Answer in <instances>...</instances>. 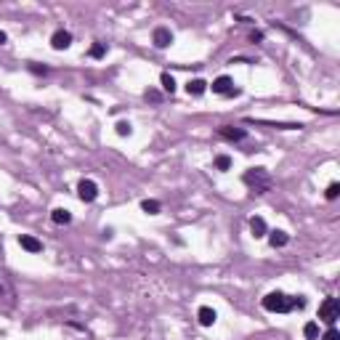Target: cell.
<instances>
[{"mask_svg": "<svg viewBox=\"0 0 340 340\" xmlns=\"http://www.w3.org/2000/svg\"><path fill=\"white\" fill-rule=\"evenodd\" d=\"M77 197L83 199L85 205L96 202V199H99V183H96V181H90V178H83V181L77 183Z\"/></svg>", "mask_w": 340, "mask_h": 340, "instance_id": "obj_6", "label": "cell"}, {"mask_svg": "<svg viewBox=\"0 0 340 340\" xmlns=\"http://www.w3.org/2000/svg\"><path fill=\"white\" fill-rule=\"evenodd\" d=\"M90 58H104V56H107V43H101V40H96V43H93L90 45Z\"/></svg>", "mask_w": 340, "mask_h": 340, "instance_id": "obj_17", "label": "cell"}, {"mask_svg": "<svg viewBox=\"0 0 340 340\" xmlns=\"http://www.w3.org/2000/svg\"><path fill=\"white\" fill-rule=\"evenodd\" d=\"M303 335H306L308 340H316V335H319V324H316V322H308L306 327H303Z\"/></svg>", "mask_w": 340, "mask_h": 340, "instance_id": "obj_20", "label": "cell"}, {"mask_svg": "<svg viewBox=\"0 0 340 340\" xmlns=\"http://www.w3.org/2000/svg\"><path fill=\"white\" fill-rule=\"evenodd\" d=\"M322 340H340V332H337V327H327V332L322 335Z\"/></svg>", "mask_w": 340, "mask_h": 340, "instance_id": "obj_24", "label": "cell"}, {"mask_svg": "<svg viewBox=\"0 0 340 340\" xmlns=\"http://www.w3.org/2000/svg\"><path fill=\"white\" fill-rule=\"evenodd\" d=\"M207 88L215 93V96H239V88H234V80L229 75L215 77L213 83H207Z\"/></svg>", "mask_w": 340, "mask_h": 340, "instance_id": "obj_4", "label": "cell"}, {"mask_svg": "<svg viewBox=\"0 0 340 340\" xmlns=\"http://www.w3.org/2000/svg\"><path fill=\"white\" fill-rule=\"evenodd\" d=\"M151 43H154V48H168V45L173 43L170 27H157L154 32H151Z\"/></svg>", "mask_w": 340, "mask_h": 340, "instance_id": "obj_8", "label": "cell"}, {"mask_svg": "<svg viewBox=\"0 0 340 340\" xmlns=\"http://www.w3.org/2000/svg\"><path fill=\"white\" fill-rule=\"evenodd\" d=\"M0 298H8V303H14V290H11L6 274H0Z\"/></svg>", "mask_w": 340, "mask_h": 340, "instance_id": "obj_16", "label": "cell"}, {"mask_svg": "<svg viewBox=\"0 0 340 340\" xmlns=\"http://www.w3.org/2000/svg\"><path fill=\"white\" fill-rule=\"evenodd\" d=\"M197 319H199V324H202V327H213L215 319H218V314H215V308H210V306H199Z\"/></svg>", "mask_w": 340, "mask_h": 340, "instance_id": "obj_10", "label": "cell"}, {"mask_svg": "<svg viewBox=\"0 0 340 340\" xmlns=\"http://www.w3.org/2000/svg\"><path fill=\"white\" fill-rule=\"evenodd\" d=\"M19 244H21L27 253H43V242L35 239V237H29V234H19Z\"/></svg>", "mask_w": 340, "mask_h": 340, "instance_id": "obj_11", "label": "cell"}, {"mask_svg": "<svg viewBox=\"0 0 340 340\" xmlns=\"http://www.w3.org/2000/svg\"><path fill=\"white\" fill-rule=\"evenodd\" d=\"M215 133H218V138H224L229 144H239V141L248 138V131H244V128H237V125H221Z\"/></svg>", "mask_w": 340, "mask_h": 340, "instance_id": "obj_5", "label": "cell"}, {"mask_svg": "<svg viewBox=\"0 0 340 340\" xmlns=\"http://www.w3.org/2000/svg\"><path fill=\"white\" fill-rule=\"evenodd\" d=\"M6 43H8V35H6L3 29H0V45H6Z\"/></svg>", "mask_w": 340, "mask_h": 340, "instance_id": "obj_27", "label": "cell"}, {"mask_svg": "<svg viewBox=\"0 0 340 340\" xmlns=\"http://www.w3.org/2000/svg\"><path fill=\"white\" fill-rule=\"evenodd\" d=\"M261 306L268 314H290V311L306 308V298L303 295H285V292L274 290V292H268V295H263Z\"/></svg>", "mask_w": 340, "mask_h": 340, "instance_id": "obj_1", "label": "cell"}, {"mask_svg": "<svg viewBox=\"0 0 340 340\" xmlns=\"http://www.w3.org/2000/svg\"><path fill=\"white\" fill-rule=\"evenodd\" d=\"M141 210H144V213H149V215H157L160 210H162V205L157 202V199H144V202H141Z\"/></svg>", "mask_w": 340, "mask_h": 340, "instance_id": "obj_18", "label": "cell"}, {"mask_svg": "<svg viewBox=\"0 0 340 340\" xmlns=\"http://www.w3.org/2000/svg\"><path fill=\"white\" fill-rule=\"evenodd\" d=\"M205 90H207V83H205L202 77L189 80V83H186V93H189V96H202Z\"/></svg>", "mask_w": 340, "mask_h": 340, "instance_id": "obj_14", "label": "cell"}, {"mask_svg": "<svg viewBox=\"0 0 340 340\" xmlns=\"http://www.w3.org/2000/svg\"><path fill=\"white\" fill-rule=\"evenodd\" d=\"M250 231H253V237H255V239L266 237V234H268V226H266V221H263L261 215H253V218H250Z\"/></svg>", "mask_w": 340, "mask_h": 340, "instance_id": "obj_12", "label": "cell"}, {"mask_svg": "<svg viewBox=\"0 0 340 340\" xmlns=\"http://www.w3.org/2000/svg\"><path fill=\"white\" fill-rule=\"evenodd\" d=\"M231 168V157L229 154H218L215 157V170H229Z\"/></svg>", "mask_w": 340, "mask_h": 340, "instance_id": "obj_22", "label": "cell"}, {"mask_svg": "<svg viewBox=\"0 0 340 340\" xmlns=\"http://www.w3.org/2000/svg\"><path fill=\"white\" fill-rule=\"evenodd\" d=\"M242 183L248 186L253 194H266V192H271L274 178L266 168H248L242 173Z\"/></svg>", "mask_w": 340, "mask_h": 340, "instance_id": "obj_2", "label": "cell"}, {"mask_svg": "<svg viewBox=\"0 0 340 340\" xmlns=\"http://www.w3.org/2000/svg\"><path fill=\"white\" fill-rule=\"evenodd\" d=\"M51 221L56 226H67V224H72V213H69L67 207H56L51 213Z\"/></svg>", "mask_w": 340, "mask_h": 340, "instance_id": "obj_13", "label": "cell"}, {"mask_svg": "<svg viewBox=\"0 0 340 340\" xmlns=\"http://www.w3.org/2000/svg\"><path fill=\"white\" fill-rule=\"evenodd\" d=\"M250 40H253V43H263V32H261V29L250 32Z\"/></svg>", "mask_w": 340, "mask_h": 340, "instance_id": "obj_26", "label": "cell"}, {"mask_svg": "<svg viewBox=\"0 0 340 340\" xmlns=\"http://www.w3.org/2000/svg\"><path fill=\"white\" fill-rule=\"evenodd\" d=\"M29 72H32V75H48V67H40V64H29Z\"/></svg>", "mask_w": 340, "mask_h": 340, "instance_id": "obj_25", "label": "cell"}, {"mask_svg": "<svg viewBox=\"0 0 340 340\" xmlns=\"http://www.w3.org/2000/svg\"><path fill=\"white\" fill-rule=\"evenodd\" d=\"M340 319V300L337 298H324L319 306V322H324L327 327H335V322Z\"/></svg>", "mask_w": 340, "mask_h": 340, "instance_id": "obj_3", "label": "cell"}, {"mask_svg": "<svg viewBox=\"0 0 340 340\" xmlns=\"http://www.w3.org/2000/svg\"><path fill=\"white\" fill-rule=\"evenodd\" d=\"M144 99L151 101V104H160V101H162V93H160L157 88H146V90H144Z\"/></svg>", "mask_w": 340, "mask_h": 340, "instance_id": "obj_21", "label": "cell"}, {"mask_svg": "<svg viewBox=\"0 0 340 340\" xmlns=\"http://www.w3.org/2000/svg\"><path fill=\"white\" fill-rule=\"evenodd\" d=\"M160 83H162V90H165V93H170V96L175 93V77L170 72H162L160 75Z\"/></svg>", "mask_w": 340, "mask_h": 340, "instance_id": "obj_15", "label": "cell"}, {"mask_svg": "<svg viewBox=\"0 0 340 340\" xmlns=\"http://www.w3.org/2000/svg\"><path fill=\"white\" fill-rule=\"evenodd\" d=\"M266 237H268V244H271L274 250H279V248H287V244H290V234H287V231H282V229L268 231Z\"/></svg>", "mask_w": 340, "mask_h": 340, "instance_id": "obj_9", "label": "cell"}, {"mask_svg": "<svg viewBox=\"0 0 340 340\" xmlns=\"http://www.w3.org/2000/svg\"><path fill=\"white\" fill-rule=\"evenodd\" d=\"M114 131H117V136H131L133 133V125L128 122V120H120V122L114 125Z\"/></svg>", "mask_w": 340, "mask_h": 340, "instance_id": "obj_19", "label": "cell"}, {"mask_svg": "<svg viewBox=\"0 0 340 340\" xmlns=\"http://www.w3.org/2000/svg\"><path fill=\"white\" fill-rule=\"evenodd\" d=\"M69 45H72V32L69 29H56L51 35V48L53 51H67Z\"/></svg>", "mask_w": 340, "mask_h": 340, "instance_id": "obj_7", "label": "cell"}, {"mask_svg": "<svg viewBox=\"0 0 340 340\" xmlns=\"http://www.w3.org/2000/svg\"><path fill=\"white\" fill-rule=\"evenodd\" d=\"M337 194H340V183H337V181H332L330 186H327L324 197H327V199H337Z\"/></svg>", "mask_w": 340, "mask_h": 340, "instance_id": "obj_23", "label": "cell"}]
</instances>
